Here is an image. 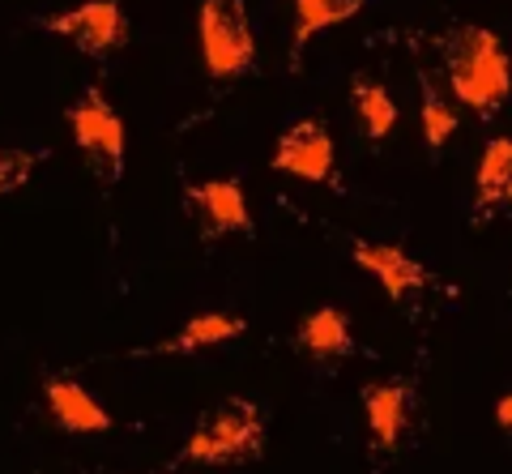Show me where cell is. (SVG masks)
I'll list each match as a JSON object with an SVG mask.
<instances>
[{"instance_id":"17","label":"cell","mask_w":512,"mask_h":474,"mask_svg":"<svg viewBox=\"0 0 512 474\" xmlns=\"http://www.w3.org/2000/svg\"><path fill=\"white\" fill-rule=\"evenodd\" d=\"M35 171V154L30 150H0V197H9L13 188H22Z\"/></svg>"},{"instance_id":"6","label":"cell","mask_w":512,"mask_h":474,"mask_svg":"<svg viewBox=\"0 0 512 474\" xmlns=\"http://www.w3.org/2000/svg\"><path fill=\"white\" fill-rule=\"evenodd\" d=\"M269 163L282 176H295L303 184H329L338 171V141L320 120H299L278 137Z\"/></svg>"},{"instance_id":"18","label":"cell","mask_w":512,"mask_h":474,"mask_svg":"<svg viewBox=\"0 0 512 474\" xmlns=\"http://www.w3.org/2000/svg\"><path fill=\"white\" fill-rule=\"evenodd\" d=\"M495 423H500L504 432H512V393H504V398L495 402Z\"/></svg>"},{"instance_id":"7","label":"cell","mask_w":512,"mask_h":474,"mask_svg":"<svg viewBox=\"0 0 512 474\" xmlns=\"http://www.w3.org/2000/svg\"><path fill=\"white\" fill-rule=\"evenodd\" d=\"M350 261L359 265V270H367L376 282H380V291L389 295V299H410L414 291H423L427 287V270L419 261L410 257V252L402 244H376V240H359L355 248H350Z\"/></svg>"},{"instance_id":"9","label":"cell","mask_w":512,"mask_h":474,"mask_svg":"<svg viewBox=\"0 0 512 474\" xmlns=\"http://www.w3.org/2000/svg\"><path fill=\"white\" fill-rule=\"evenodd\" d=\"M363 415L376 449H397L410 423V389L406 385H372L363 389Z\"/></svg>"},{"instance_id":"14","label":"cell","mask_w":512,"mask_h":474,"mask_svg":"<svg viewBox=\"0 0 512 474\" xmlns=\"http://www.w3.org/2000/svg\"><path fill=\"white\" fill-rule=\"evenodd\" d=\"M372 5V0H291V13H295V56L308 47L320 30H333Z\"/></svg>"},{"instance_id":"16","label":"cell","mask_w":512,"mask_h":474,"mask_svg":"<svg viewBox=\"0 0 512 474\" xmlns=\"http://www.w3.org/2000/svg\"><path fill=\"white\" fill-rule=\"evenodd\" d=\"M419 124H423V141L427 150H444L448 137L457 133V112L448 107V99L423 77V103H419Z\"/></svg>"},{"instance_id":"11","label":"cell","mask_w":512,"mask_h":474,"mask_svg":"<svg viewBox=\"0 0 512 474\" xmlns=\"http://www.w3.org/2000/svg\"><path fill=\"white\" fill-rule=\"evenodd\" d=\"M500 205H512V137H495L483 146L474 171V210L491 214Z\"/></svg>"},{"instance_id":"13","label":"cell","mask_w":512,"mask_h":474,"mask_svg":"<svg viewBox=\"0 0 512 474\" xmlns=\"http://www.w3.org/2000/svg\"><path fill=\"white\" fill-rule=\"evenodd\" d=\"M248 321L235 312H201L180 329L175 338H167L158 351L163 355H184V351H210V346H227L235 338H244Z\"/></svg>"},{"instance_id":"4","label":"cell","mask_w":512,"mask_h":474,"mask_svg":"<svg viewBox=\"0 0 512 474\" xmlns=\"http://www.w3.org/2000/svg\"><path fill=\"white\" fill-rule=\"evenodd\" d=\"M69 129L82 158L94 167V176L103 184L124 180V163H128V129L124 120L111 112L107 94L99 86H90L82 99L69 107Z\"/></svg>"},{"instance_id":"8","label":"cell","mask_w":512,"mask_h":474,"mask_svg":"<svg viewBox=\"0 0 512 474\" xmlns=\"http://www.w3.org/2000/svg\"><path fill=\"white\" fill-rule=\"evenodd\" d=\"M43 398H47V410H52L56 428L73 432V436H103L111 428L107 406L94 398L90 389L69 381V376H52V381L43 385Z\"/></svg>"},{"instance_id":"15","label":"cell","mask_w":512,"mask_h":474,"mask_svg":"<svg viewBox=\"0 0 512 474\" xmlns=\"http://www.w3.org/2000/svg\"><path fill=\"white\" fill-rule=\"evenodd\" d=\"M350 103H355V112L363 120V129L372 141L380 137H389L397 129V103H393V94L384 90L380 82H355L350 86Z\"/></svg>"},{"instance_id":"10","label":"cell","mask_w":512,"mask_h":474,"mask_svg":"<svg viewBox=\"0 0 512 474\" xmlns=\"http://www.w3.org/2000/svg\"><path fill=\"white\" fill-rule=\"evenodd\" d=\"M192 201H197L205 227L214 235H235V231L252 227L248 197H244V188H239V180H205L192 188Z\"/></svg>"},{"instance_id":"1","label":"cell","mask_w":512,"mask_h":474,"mask_svg":"<svg viewBox=\"0 0 512 474\" xmlns=\"http://www.w3.org/2000/svg\"><path fill=\"white\" fill-rule=\"evenodd\" d=\"M448 90L474 116H495L512 94V56L487 26H461L444 43Z\"/></svg>"},{"instance_id":"2","label":"cell","mask_w":512,"mask_h":474,"mask_svg":"<svg viewBox=\"0 0 512 474\" xmlns=\"http://www.w3.org/2000/svg\"><path fill=\"white\" fill-rule=\"evenodd\" d=\"M265 453V410L248 398H227L205 410L184 440V462L192 466H244Z\"/></svg>"},{"instance_id":"12","label":"cell","mask_w":512,"mask_h":474,"mask_svg":"<svg viewBox=\"0 0 512 474\" xmlns=\"http://www.w3.org/2000/svg\"><path fill=\"white\" fill-rule=\"evenodd\" d=\"M299 346H303V355L320 359V363L350 355V351H355V334H350L346 312L333 308V304L308 312V316H303V325H299Z\"/></svg>"},{"instance_id":"5","label":"cell","mask_w":512,"mask_h":474,"mask_svg":"<svg viewBox=\"0 0 512 474\" xmlns=\"http://www.w3.org/2000/svg\"><path fill=\"white\" fill-rule=\"evenodd\" d=\"M43 30L69 39L86 56H107L128 43V18L120 0H82V5L64 9L56 18H43Z\"/></svg>"},{"instance_id":"3","label":"cell","mask_w":512,"mask_h":474,"mask_svg":"<svg viewBox=\"0 0 512 474\" xmlns=\"http://www.w3.org/2000/svg\"><path fill=\"white\" fill-rule=\"evenodd\" d=\"M197 39L201 65L214 82H235L256 65V35L244 0H201Z\"/></svg>"}]
</instances>
